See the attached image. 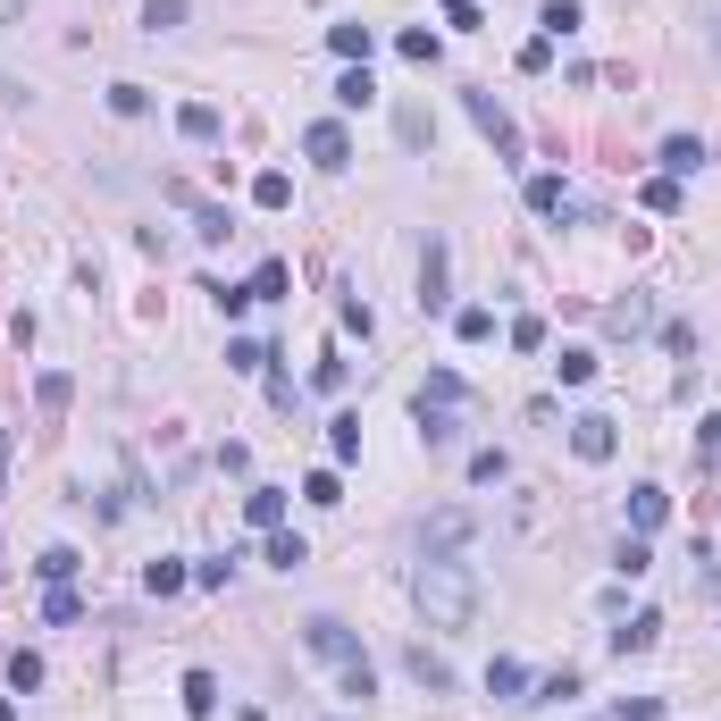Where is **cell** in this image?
<instances>
[{
    "label": "cell",
    "instance_id": "40",
    "mask_svg": "<svg viewBox=\"0 0 721 721\" xmlns=\"http://www.w3.org/2000/svg\"><path fill=\"white\" fill-rule=\"evenodd\" d=\"M613 721H662V696H621V705H613Z\"/></svg>",
    "mask_w": 721,
    "mask_h": 721
},
{
    "label": "cell",
    "instance_id": "3",
    "mask_svg": "<svg viewBox=\"0 0 721 721\" xmlns=\"http://www.w3.org/2000/svg\"><path fill=\"white\" fill-rule=\"evenodd\" d=\"M302 646H311L319 662H336V671H345V662H361V638H352L336 613H311V621H302Z\"/></svg>",
    "mask_w": 721,
    "mask_h": 721
},
{
    "label": "cell",
    "instance_id": "23",
    "mask_svg": "<svg viewBox=\"0 0 721 721\" xmlns=\"http://www.w3.org/2000/svg\"><path fill=\"white\" fill-rule=\"evenodd\" d=\"M327 453H336V471H345V462H361V420H336V428H327Z\"/></svg>",
    "mask_w": 721,
    "mask_h": 721
},
{
    "label": "cell",
    "instance_id": "41",
    "mask_svg": "<svg viewBox=\"0 0 721 721\" xmlns=\"http://www.w3.org/2000/svg\"><path fill=\"white\" fill-rule=\"evenodd\" d=\"M395 134H403L411 152H420V143H428V134H437V126H428V110H403V118H395Z\"/></svg>",
    "mask_w": 721,
    "mask_h": 721
},
{
    "label": "cell",
    "instance_id": "25",
    "mask_svg": "<svg viewBox=\"0 0 721 721\" xmlns=\"http://www.w3.org/2000/svg\"><path fill=\"white\" fill-rule=\"evenodd\" d=\"M227 370L260 377V370H269V345H260V336H235V345H227Z\"/></svg>",
    "mask_w": 721,
    "mask_h": 721
},
{
    "label": "cell",
    "instance_id": "9",
    "mask_svg": "<svg viewBox=\"0 0 721 721\" xmlns=\"http://www.w3.org/2000/svg\"><path fill=\"white\" fill-rule=\"evenodd\" d=\"M453 411H462V403H428V395H420L411 420H420V437H428V445H453V437H462V420H453Z\"/></svg>",
    "mask_w": 721,
    "mask_h": 721
},
{
    "label": "cell",
    "instance_id": "38",
    "mask_svg": "<svg viewBox=\"0 0 721 721\" xmlns=\"http://www.w3.org/2000/svg\"><path fill=\"white\" fill-rule=\"evenodd\" d=\"M110 110H118V118H143V110H152V93H143V85H110Z\"/></svg>",
    "mask_w": 721,
    "mask_h": 721
},
{
    "label": "cell",
    "instance_id": "22",
    "mask_svg": "<svg viewBox=\"0 0 721 721\" xmlns=\"http://www.w3.org/2000/svg\"><path fill=\"white\" fill-rule=\"evenodd\" d=\"M696 159H705L696 134H671V143H662V168H671V177H696Z\"/></svg>",
    "mask_w": 721,
    "mask_h": 721
},
{
    "label": "cell",
    "instance_id": "35",
    "mask_svg": "<svg viewBox=\"0 0 721 721\" xmlns=\"http://www.w3.org/2000/svg\"><path fill=\"white\" fill-rule=\"evenodd\" d=\"M554 370H563V386H588V377H596V352H588V345H570Z\"/></svg>",
    "mask_w": 721,
    "mask_h": 721
},
{
    "label": "cell",
    "instance_id": "1",
    "mask_svg": "<svg viewBox=\"0 0 721 721\" xmlns=\"http://www.w3.org/2000/svg\"><path fill=\"white\" fill-rule=\"evenodd\" d=\"M411 596H420L428 629H471L478 621V579H471V563H453V554H428L420 579H411Z\"/></svg>",
    "mask_w": 721,
    "mask_h": 721
},
{
    "label": "cell",
    "instance_id": "37",
    "mask_svg": "<svg viewBox=\"0 0 721 721\" xmlns=\"http://www.w3.org/2000/svg\"><path fill=\"white\" fill-rule=\"evenodd\" d=\"M143 26H152V34L185 26V0H143Z\"/></svg>",
    "mask_w": 721,
    "mask_h": 721
},
{
    "label": "cell",
    "instance_id": "39",
    "mask_svg": "<svg viewBox=\"0 0 721 721\" xmlns=\"http://www.w3.org/2000/svg\"><path fill=\"white\" fill-rule=\"evenodd\" d=\"M638 202H646V210H680V185H671V177H646V185H638Z\"/></svg>",
    "mask_w": 721,
    "mask_h": 721
},
{
    "label": "cell",
    "instance_id": "2",
    "mask_svg": "<svg viewBox=\"0 0 721 721\" xmlns=\"http://www.w3.org/2000/svg\"><path fill=\"white\" fill-rule=\"evenodd\" d=\"M420 311H453V244L445 235H428V252H420Z\"/></svg>",
    "mask_w": 721,
    "mask_h": 721
},
{
    "label": "cell",
    "instance_id": "4",
    "mask_svg": "<svg viewBox=\"0 0 721 721\" xmlns=\"http://www.w3.org/2000/svg\"><path fill=\"white\" fill-rule=\"evenodd\" d=\"M462 110L478 118V134L495 143V159H520V126H512V110H503L495 93H462Z\"/></svg>",
    "mask_w": 721,
    "mask_h": 721
},
{
    "label": "cell",
    "instance_id": "8",
    "mask_svg": "<svg viewBox=\"0 0 721 721\" xmlns=\"http://www.w3.org/2000/svg\"><path fill=\"white\" fill-rule=\"evenodd\" d=\"M327 51L345 67H370V51H377V26H361V17H345V26H327Z\"/></svg>",
    "mask_w": 721,
    "mask_h": 721
},
{
    "label": "cell",
    "instance_id": "12",
    "mask_svg": "<svg viewBox=\"0 0 721 721\" xmlns=\"http://www.w3.org/2000/svg\"><path fill=\"white\" fill-rule=\"evenodd\" d=\"M244 520H252L260 537L285 529V487H252V495H244Z\"/></svg>",
    "mask_w": 721,
    "mask_h": 721
},
{
    "label": "cell",
    "instance_id": "44",
    "mask_svg": "<svg viewBox=\"0 0 721 721\" xmlns=\"http://www.w3.org/2000/svg\"><path fill=\"white\" fill-rule=\"evenodd\" d=\"M545 345V319H512V352H537Z\"/></svg>",
    "mask_w": 721,
    "mask_h": 721
},
{
    "label": "cell",
    "instance_id": "48",
    "mask_svg": "<svg viewBox=\"0 0 721 721\" xmlns=\"http://www.w3.org/2000/svg\"><path fill=\"white\" fill-rule=\"evenodd\" d=\"M696 445H713V453H721V411H705V420H696Z\"/></svg>",
    "mask_w": 721,
    "mask_h": 721
},
{
    "label": "cell",
    "instance_id": "34",
    "mask_svg": "<svg viewBox=\"0 0 721 721\" xmlns=\"http://www.w3.org/2000/svg\"><path fill=\"white\" fill-rule=\"evenodd\" d=\"M185 579H193L185 563H152V570H143V588H152V596H177V588H185Z\"/></svg>",
    "mask_w": 721,
    "mask_h": 721
},
{
    "label": "cell",
    "instance_id": "13",
    "mask_svg": "<svg viewBox=\"0 0 721 721\" xmlns=\"http://www.w3.org/2000/svg\"><path fill=\"white\" fill-rule=\"evenodd\" d=\"M662 638V613H629V629H613V655H646Z\"/></svg>",
    "mask_w": 721,
    "mask_h": 721
},
{
    "label": "cell",
    "instance_id": "36",
    "mask_svg": "<svg viewBox=\"0 0 721 721\" xmlns=\"http://www.w3.org/2000/svg\"><path fill=\"white\" fill-rule=\"evenodd\" d=\"M34 570H42L51 588H67V579H76V545H51V554H42V563H34Z\"/></svg>",
    "mask_w": 721,
    "mask_h": 721
},
{
    "label": "cell",
    "instance_id": "47",
    "mask_svg": "<svg viewBox=\"0 0 721 721\" xmlns=\"http://www.w3.org/2000/svg\"><path fill=\"white\" fill-rule=\"evenodd\" d=\"M445 26H478V0H445Z\"/></svg>",
    "mask_w": 721,
    "mask_h": 721
},
{
    "label": "cell",
    "instance_id": "42",
    "mask_svg": "<svg viewBox=\"0 0 721 721\" xmlns=\"http://www.w3.org/2000/svg\"><path fill=\"white\" fill-rule=\"evenodd\" d=\"M9 688H42V655H9Z\"/></svg>",
    "mask_w": 721,
    "mask_h": 721
},
{
    "label": "cell",
    "instance_id": "17",
    "mask_svg": "<svg viewBox=\"0 0 721 721\" xmlns=\"http://www.w3.org/2000/svg\"><path fill=\"white\" fill-rule=\"evenodd\" d=\"M177 126H185V143H219V110H210V101H185Z\"/></svg>",
    "mask_w": 721,
    "mask_h": 721
},
{
    "label": "cell",
    "instance_id": "28",
    "mask_svg": "<svg viewBox=\"0 0 721 721\" xmlns=\"http://www.w3.org/2000/svg\"><path fill=\"white\" fill-rule=\"evenodd\" d=\"M202 294H210V302H219L227 319H244V311H252V285H227V278H210Z\"/></svg>",
    "mask_w": 721,
    "mask_h": 721
},
{
    "label": "cell",
    "instance_id": "46",
    "mask_svg": "<svg viewBox=\"0 0 721 721\" xmlns=\"http://www.w3.org/2000/svg\"><path fill=\"white\" fill-rule=\"evenodd\" d=\"M345 696H377V671H370V662H345Z\"/></svg>",
    "mask_w": 721,
    "mask_h": 721
},
{
    "label": "cell",
    "instance_id": "6",
    "mask_svg": "<svg viewBox=\"0 0 721 721\" xmlns=\"http://www.w3.org/2000/svg\"><path fill=\"white\" fill-rule=\"evenodd\" d=\"M613 445H621V428H613L604 411H579V420H570V453H579V462H613Z\"/></svg>",
    "mask_w": 721,
    "mask_h": 721
},
{
    "label": "cell",
    "instance_id": "10",
    "mask_svg": "<svg viewBox=\"0 0 721 721\" xmlns=\"http://www.w3.org/2000/svg\"><path fill=\"white\" fill-rule=\"evenodd\" d=\"M403 671H411V680H420L428 696H453V662H445V655H428V646H411V655H403Z\"/></svg>",
    "mask_w": 721,
    "mask_h": 721
},
{
    "label": "cell",
    "instance_id": "7",
    "mask_svg": "<svg viewBox=\"0 0 721 721\" xmlns=\"http://www.w3.org/2000/svg\"><path fill=\"white\" fill-rule=\"evenodd\" d=\"M302 152H311L319 168H352V134L336 118H319V126H302Z\"/></svg>",
    "mask_w": 721,
    "mask_h": 721
},
{
    "label": "cell",
    "instance_id": "26",
    "mask_svg": "<svg viewBox=\"0 0 721 721\" xmlns=\"http://www.w3.org/2000/svg\"><path fill=\"white\" fill-rule=\"evenodd\" d=\"M453 336H462V345H487V336H495V311H453Z\"/></svg>",
    "mask_w": 721,
    "mask_h": 721
},
{
    "label": "cell",
    "instance_id": "33",
    "mask_svg": "<svg viewBox=\"0 0 721 721\" xmlns=\"http://www.w3.org/2000/svg\"><path fill=\"white\" fill-rule=\"evenodd\" d=\"M613 570H621V579H646V570H655V554H646V537H629L621 554H613Z\"/></svg>",
    "mask_w": 721,
    "mask_h": 721
},
{
    "label": "cell",
    "instance_id": "29",
    "mask_svg": "<svg viewBox=\"0 0 721 721\" xmlns=\"http://www.w3.org/2000/svg\"><path fill=\"white\" fill-rule=\"evenodd\" d=\"M420 395H428V403H471V386H462L453 370H428V386H420Z\"/></svg>",
    "mask_w": 721,
    "mask_h": 721
},
{
    "label": "cell",
    "instance_id": "32",
    "mask_svg": "<svg viewBox=\"0 0 721 721\" xmlns=\"http://www.w3.org/2000/svg\"><path fill=\"white\" fill-rule=\"evenodd\" d=\"M67 395H76V386H67V377H60V370L42 377V386H34V403H42V420H60V411H67Z\"/></svg>",
    "mask_w": 721,
    "mask_h": 721
},
{
    "label": "cell",
    "instance_id": "21",
    "mask_svg": "<svg viewBox=\"0 0 721 721\" xmlns=\"http://www.w3.org/2000/svg\"><path fill=\"white\" fill-rule=\"evenodd\" d=\"M537 26H545V42L579 34V0H545V9H537Z\"/></svg>",
    "mask_w": 721,
    "mask_h": 721
},
{
    "label": "cell",
    "instance_id": "24",
    "mask_svg": "<svg viewBox=\"0 0 721 721\" xmlns=\"http://www.w3.org/2000/svg\"><path fill=\"white\" fill-rule=\"evenodd\" d=\"M269 563H278V570H302V563H311V545H302L294 529H269Z\"/></svg>",
    "mask_w": 721,
    "mask_h": 721
},
{
    "label": "cell",
    "instance_id": "14",
    "mask_svg": "<svg viewBox=\"0 0 721 721\" xmlns=\"http://www.w3.org/2000/svg\"><path fill=\"white\" fill-rule=\"evenodd\" d=\"M520 688H529V671H520L512 655H495V662H487V696H503V705H520Z\"/></svg>",
    "mask_w": 721,
    "mask_h": 721
},
{
    "label": "cell",
    "instance_id": "18",
    "mask_svg": "<svg viewBox=\"0 0 721 721\" xmlns=\"http://www.w3.org/2000/svg\"><path fill=\"white\" fill-rule=\"evenodd\" d=\"M252 202H260V210H285V202H294V177H285V168H260V177H252Z\"/></svg>",
    "mask_w": 721,
    "mask_h": 721
},
{
    "label": "cell",
    "instance_id": "45",
    "mask_svg": "<svg viewBox=\"0 0 721 721\" xmlns=\"http://www.w3.org/2000/svg\"><path fill=\"white\" fill-rule=\"evenodd\" d=\"M520 67H529V76H545V67H554V42H545V34H537V42H520Z\"/></svg>",
    "mask_w": 721,
    "mask_h": 721
},
{
    "label": "cell",
    "instance_id": "30",
    "mask_svg": "<svg viewBox=\"0 0 721 721\" xmlns=\"http://www.w3.org/2000/svg\"><path fill=\"white\" fill-rule=\"evenodd\" d=\"M395 51H403V60H420V67H428V60H437V34H428V26H403V34H395Z\"/></svg>",
    "mask_w": 721,
    "mask_h": 721
},
{
    "label": "cell",
    "instance_id": "5",
    "mask_svg": "<svg viewBox=\"0 0 721 721\" xmlns=\"http://www.w3.org/2000/svg\"><path fill=\"white\" fill-rule=\"evenodd\" d=\"M471 537H478V512H471V503H453V512H437V520L420 529V554H462Z\"/></svg>",
    "mask_w": 721,
    "mask_h": 721
},
{
    "label": "cell",
    "instance_id": "15",
    "mask_svg": "<svg viewBox=\"0 0 721 721\" xmlns=\"http://www.w3.org/2000/svg\"><path fill=\"white\" fill-rule=\"evenodd\" d=\"M529 210H537V219H570V193H563V177H529Z\"/></svg>",
    "mask_w": 721,
    "mask_h": 721
},
{
    "label": "cell",
    "instance_id": "27",
    "mask_svg": "<svg viewBox=\"0 0 721 721\" xmlns=\"http://www.w3.org/2000/svg\"><path fill=\"white\" fill-rule=\"evenodd\" d=\"M210 705H219V680H210V671H185V713L202 721Z\"/></svg>",
    "mask_w": 721,
    "mask_h": 721
},
{
    "label": "cell",
    "instance_id": "31",
    "mask_svg": "<svg viewBox=\"0 0 721 721\" xmlns=\"http://www.w3.org/2000/svg\"><path fill=\"white\" fill-rule=\"evenodd\" d=\"M285 294V260H260V269H252V302H278Z\"/></svg>",
    "mask_w": 721,
    "mask_h": 721
},
{
    "label": "cell",
    "instance_id": "11",
    "mask_svg": "<svg viewBox=\"0 0 721 721\" xmlns=\"http://www.w3.org/2000/svg\"><path fill=\"white\" fill-rule=\"evenodd\" d=\"M662 520H671V495H662V487H629V529L646 537V529H662Z\"/></svg>",
    "mask_w": 721,
    "mask_h": 721
},
{
    "label": "cell",
    "instance_id": "16",
    "mask_svg": "<svg viewBox=\"0 0 721 721\" xmlns=\"http://www.w3.org/2000/svg\"><path fill=\"white\" fill-rule=\"evenodd\" d=\"M604 319H613V336H638V327H655V302H646V294H621Z\"/></svg>",
    "mask_w": 721,
    "mask_h": 721
},
{
    "label": "cell",
    "instance_id": "20",
    "mask_svg": "<svg viewBox=\"0 0 721 721\" xmlns=\"http://www.w3.org/2000/svg\"><path fill=\"white\" fill-rule=\"evenodd\" d=\"M336 101H345V110H370V101H377V76H370V67H345V76H336Z\"/></svg>",
    "mask_w": 721,
    "mask_h": 721
},
{
    "label": "cell",
    "instance_id": "49",
    "mask_svg": "<svg viewBox=\"0 0 721 721\" xmlns=\"http://www.w3.org/2000/svg\"><path fill=\"white\" fill-rule=\"evenodd\" d=\"M9 17H26V0H0V26H9Z\"/></svg>",
    "mask_w": 721,
    "mask_h": 721
},
{
    "label": "cell",
    "instance_id": "19",
    "mask_svg": "<svg viewBox=\"0 0 721 721\" xmlns=\"http://www.w3.org/2000/svg\"><path fill=\"white\" fill-rule=\"evenodd\" d=\"M302 503H319V512H336V503H345V478H336V462L302 478Z\"/></svg>",
    "mask_w": 721,
    "mask_h": 721
},
{
    "label": "cell",
    "instance_id": "43",
    "mask_svg": "<svg viewBox=\"0 0 721 721\" xmlns=\"http://www.w3.org/2000/svg\"><path fill=\"white\" fill-rule=\"evenodd\" d=\"M503 471H512V462H503V453H471V487H495Z\"/></svg>",
    "mask_w": 721,
    "mask_h": 721
}]
</instances>
